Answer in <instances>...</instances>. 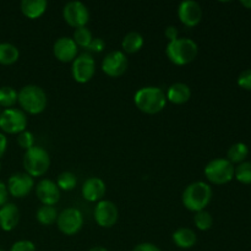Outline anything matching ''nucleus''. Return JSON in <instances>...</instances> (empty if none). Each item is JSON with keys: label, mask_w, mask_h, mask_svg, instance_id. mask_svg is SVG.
I'll list each match as a JSON object with an SVG mask.
<instances>
[{"label": "nucleus", "mask_w": 251, "mask_h": 251, "mask_svg": "<svg viewBox=\"0 0 251 251\" xmlns=\"http://www.w3.org/2000/svg\"><path fill=\"white\" fill-rule=\"evenodd\" d=\"M212 188L203 181H194L183 191L181 202L184 207L193 212L203 211L212 200Z\"/></svg>", "instance_id": "1"}, {"label": "nucleus", "mask_w": 251, "mask_h": 251, "mask_svg": "<svg viewBox=\"0 0 251 251\" xmlns=\"http://www.w3.org/2000/svg\"><path fill=\"white\" fill-rule=\"evenodd\" d=\"M135 105L146 114H157L162 112L167 104L166 93L159 87L147 86L142 87L135 93L134 96Z\"/></svg>", "instance_id": "2"}, {"label": "nucleus", "mask_w": 251, "mask_h": 251, "mask_svg": "<svg viewBox=\"0 0 251 251\" xmlns=\"http://www.w3.org/2000/svg\"><path fill=\"white\" fill-rule=\"evenodd\" d=\"M17 102L24 112L28 114H41L48 104V98L43 88L36 85H27L17 92Z\"/></svg>", "instance_id": "3"}, {"label": "nucleus", "mask_w": 251, "mask_h": 251, "mask_svg": "<svg viewBox=\"0 0 251 251\" xmlns=\"http://www.w3.org/2000/svg\"><path fill=\"white\" fill-rule=\"evenodd\" d=\"M199 47L190 38H178L167 44L166 54L169 60L179 66L188 65L198 56Z\"/></svg>", "instance_id": "4"}, {"label": "nucleus", "mask_w": 251, "mask_h": 251, "mask_svg": "<svg viewBox=\"0 0 251 251\" xmlns=\"http://www.w3.org/2000/svg\"><path fill=\"white\" fill-rule=\"evenodd\" d=\"M49 167H50V157L43 147L34 145L32 149L25 152L24 168L32 178L44 176L48 172Z\"/></svg>", "instance_id": "5"}, {"label": "nucleus", "mask_w": 251, "mask_h": 251, "mask_svg": "<svg viewBox=\"0 0 251 251\" xmlns=\"http://www.w3.org/2000/svg\"><path fill=\"white\" fill-rule=\"evenodd\" d=\"M205 176L210 183L223 185L234 178V166L227 158L212 159L205 167Z\"/></svg>", "instance_id": "6"}, {"label": "nucleus", "mask_w": 251, "mask_h": 251, "mask_svg": "<svg viewBox=\"0 0 251 251\" xmlns=\"http://www.w3.org/2000/svg\"><path fill=\"white\" fill-rule=\"evenodd\" d=\"M26 127L27 117L22 110L9 108L0 113V129L6 134L19 135L20 132L25 131Z\"/></svg>", "instance_id": "7"}, {"label": "nucleus", "mask_w": 251, "mask_h": 251, "mask_svg": "<svg viewBox=\"0 0 251 251\" xmlns=\"http://www.w3.org/2000/svg\"><path fill=\"white\" fill-rule=\"evenodd\" d=\"M56 226L59 230L65 235H75L83 226V216L80 210L74 207L65 208L59 213Z\"/></svg>", "instance_id": "8"}, {"label": "nucleus", "mask_w": 251, "mask_h": 251, "mask_svg": "<svg viewBox=\"0 0 251 251\" xmlns=\"http://www.w3.org/2000/svg\"><path fill=\"white\" fill-rule=\"evenodd\" d=\"M71 74L76 82H88L96 74V63L93 56L88 53H82L76 56L71 66Z\"/></svg>", "instance_id": "9"}, {"label": "nucleus", "mask_w": 251, "mask_h": 251, "mask_svg": "<svg viewBox=\"0 0 251 251\" xmlns=\"http://www.w3.org/2000/svg\"><path fill=\"white\" fill-rule=\"evenodd\" d=\"M63 17L69 26L74 28L85 27L90 20V11L81 1H69L63 9Z\"/></svg>", "instance_id": "10"}, {"label": "nucleus", "mask_w": 251, "mask_h": 251, "mask_svg": "<svg viewBox=\"0 0 251 251\" xmlns=\"http://www.w3.org/2000/svg\"><path fill=\"white\" fill-rule=\"evenodd\" d=\"M127 69V58L124 51L114 50L105 55L102 61V70L109 77H120Z\"/></svg>", "instance_id": "11"}, {"label": "nucleus", "mask_w": 251, "mask_h": 251, "mask_svg": "<svg viewBox=\"0 0 251 251\" xmlns=\"http://www.w3.org/2000/svg\"><path fill=\"white\" fill-rule=\"evenodd\" d=\"M119 218V211L114 202L100 200L95 207V221L100 227L110 228L115 226Z\"/></svg>", "instance_id": "12"}, {"label": "nucleus", "mask_w": 251, "mask_h": 251, "mask_svg": "<svg viewBox=\"0 0 251 251\" xmlns=\"http://www.w3.org/2000/svg\"><path fill=\"white\" fill-rule=\"evenodd\" d=\"M34 186V180L27 173L12 174L7 181V193L16 199L26 198Z\"/></svg>", "instance_id": "13"}, {"label": "nucleus", "mask_w": 251, "mask_h": 251, "mask_svg": "<svg viewBox=\"0 0 251 251\" xmlns=\"http://www.w3.org/2000/svg\"><path fill=\"white\" fill-rule=\"evenodd\" d=\"M178 17L184 26L195 27L202 20V9L198 1L186 0L179 4Z\"/></svg>", "instance_id": "14"}, {"label": "nucleus", "mask_w": 251, "mask_h": 251, "mask_svg": "<svg viewBox=\"0 0 251 251\" xmlns=\"http://www.w3.org/2000/svg\"><path fill=\"white\" fill-rule=\"evenodd\" d=\"M78 47L70 37H60L53 46V54L61 63H71L77 56Z\"/></svg>", "instance_id": "15"}, {"label": "nucleus", "mask_w": 251, "mask_h": 251, "mask_svg": "<svg viewBox=\"0 0 251 251\" xmlns=\"http://www.w3.org/2000/svg\"><path fill=\"white\" fill-rule=\"evenodd\" d=\"M36 194L38 200L46 206H54L60 200V189L49 179H43L37 184Z\"/></svg>", "instance_id": "16"}, {"label": "nucleus", "mask_w": 251, "mask_h": 251, "mask_svg": "<svg viewBox=\"0 0 251 251\" xmlns=\"http://www.w3.org/2000/svg\"><path fill=\"white\" fill-rule=\"evenodd\" d=\"M105 183L100 178L97 176H92L88 178L87 180L83 183L82 185V196L85 200L90 201V202H100L105 195Z\"/></svg>", "instance_id": "17"}, {"label": "nucleus", "mask_w": 251, "mask_h": 251, "mask_svg": "<svg viewBox=\"0 0 251 251\" xmlns=\"http://www.w3.org/2000/svg\"><path fill=\"white\" fill-rule=\"evenodd\" d=\"M20 222V210L15 203L6 202L0 207V228L5 232H11Z\"/></svg>", "instance_id": "18"}, {"label": "nucleus", "mask_w": 251, "mask_h": 251, "mask_svg": "<svg viewBox=\"0 0 251 251\" xmlns=\"http://www.w3.org/2000/svg\"><path fill=\"white\" fill-rule=\"evenodd\" d=\"M166 97L174 104H184L190 100L191 90L186 83L176 82L168 88Z\"/></svg>", "instance_id": "19"}, {"label": "nucleus", "mask_w": 251, "mask_h": 251, "mask_svg": "<svg viewBox=\"0 0 251 251\" xmlns=\"http://www.w3.org/2000/svg\"><path fill=\"white\" fill-rule=\"evenodd\" d=\"M48 2L46 0H22L21 11L27 19H38L46 12Z\"/></svg>", "instance_id": "20"}, {"label": "nucleus", "mask_w": 251, "mask_h": 251, "mask_svg": "<svg viewBox=\"0 0 251 251\" xmlns=\"http://www.w3.org/2000/svg\"><path fill=\"white\" fill-rule=\"evenodd\" d=\"M174 244L181 249H190L198 242L196 233L190 228H179L173 233Z\"/></svg>", "instance_id": "21"}, {"label": "nucleus", "mask_w": 251, "mask_h": 251, "mask_svg": "<svg viewBox=\"0 0 251 251\" xmlns=\"http://www.w3.org/2000/svg\"><path fill=\"white\" fill-rule=\"evenodd\" d=\"M144 46V37L139 32H130L123 38L122 47L125 53H137Z\"/></svg>", "instance_id": "22"}, {"label": "nucleus", "mask_w": 251, "mask_h": 251, "mask_svg": "<svg viewBox=\"0 0 251 251\" xmlns=\"http://www.w3.org/2000/svg\"><path fill=\"white\" fill-rule=\"evenodd\" d=\"M20 58V51L16 46L11 43H0V64L12 65Z\"/></svg>", "instance_id": "23"}, {"label": "nucleus", "mask_w": 251, "mask_h": 251, "mask_svg": "<svg viewBox=\"0 0 251 251\" xmlns=\"http://www.w3.org/2000/svg\"><path fill=\"white\" fill-rule=\"evenodd\" d=\"M58 211L54 206H46L42 205L41 207L37 210L36 218L41 225L43 226H51L56 222L58 220Z\"/></svg>", "instance_id": "24"}, {"label": "nucleus", "mask_w": 251, "mask_h": 251, "mask_svg": "<svg viewBox=\"0 0 251 251\" xmlns=\"http://www.w3.org/2000/svg\"><path fill=\"white\" fill-rule=\"evenodd\" d=\"M248 154H249V149H248V146L245 144H243V142H237V144L232 145V146L229 147V150H228L227 152V157H228V161L230 162V163H243V162H245V158L248 157Z\"/></svg>", "instance_id": "25"}, {"label": "nucleus", "mask_w": 251, "mask_h": 251, "mask_svg": "<svg viewBox=\"0 0 251 251\" xmlns=\"http://www.w3.org/2000/svg\"><path fill=\"white\" fill-rule=\"evenodd\" d=\"M17 103V91L10 86L0 87V107L9 109Z\"/></svg>", "instance_id": "26"}, {"label": "nucleus", "mask_w": 251, "mask_h": 251, "mask_svg": "<svg viewBox=\"0 0 251 251\" xmlns=\"http://www.w3.org/2000/svg\"><path fill=\"white\" fill-rule=\"evenodd\" d=\"M73 39L77 47H81V48L83 49H88L93 37L90 29L85 26V27H80V28L75 29Z\"/></svg>", "instance_id": "27"}, {"label": "nucleus", "mask_w": 251, "mask_h": 251, "mask_svg": "<svg viewBox=\"0 0 251 251\" xmlns=\"http://www.w3.org/2000/svg\"><path fill=\"white\" fill-rule=\"evenodd\" d=\"M77 184V178L74 173L71 172H63L61 174H59L58 180H56V185L60 190L64 191H70L74 190Z\"/></svg>", "instance_id": "28"}, {"label": "nucleus", "mask_w": 251, "mask_h": 251, "mask_svg": "<svg viewBox=\"0 0 251 251\" xmlns=\"http://www.w3.org/2000/svg\"><path fill=\"white\" fill-rule=\"evenodd\" d=\"M194 223H195L196 228L200 230H208L211 229L213 225V218L211 216L210 212H207L206 210L199 211V212L195 213L194 216Z\"/></svg>", "instance_id": "29"}, {"label": "nucleus", "mask_w": 251, "mask_h": 251, "mask_svg": "<svg viewBox=\"0 0 251 251\" xmlns=\"http://www.w3.org/2000/svg\"><path fill=\"white\" fill-rule=\"evenodd\" d=\"M234 178L242 184H251V162L238 164L237 168H234Z\"/></svg>", "instance_id": "30"}, {"label": "nucleus", "mask_w": 251, "mask_h": 251, "mask_svg": "<svg viewBox=\"0 0 251 251\" xmlns=\"http://www.w3.org/2000/svg\"><path fill=\"white\" fill-rule=\"evenodd\" d=\"M17 144H19V146L21 147V149H24L25 151L32 149V147L34 146L33 134H32L31 131H27V130L20 132V134L17 135Z\"/></svg>", "instance_id": "31"}, {"label": "nucleus", "mask_w": 251, "mask_h": 251, "mask_svg": "<svg viewBox=\"0 0 251 251\" xmlns=\"http://www.w3.org/2000/svg\"><path fill=\"white\" fill-rule=\"evenodd\" d=\"M10 251H36V245L31 240H19L12 244Z\"/></svg>", "instance_id": "32"}, {"label": "nucleus", "mask_w": 251, "mask_h": 251, "mask_svg": "<svg viewBox=\"0 0 251 251\" xmlns=\"http://www.w3.org/2000/svg\"><path fill=\"white\" fill-rule=\"evenodd\" d=\"M238 85L244 90L251 91V69L244 70L238 77Z\"/></svg>", "instance_id": "33"}, {"label": "nucleus", "mask_w": 251, "mask_h": 251, "mask_svg": "<svg viewBox=\"0 0 251 251\" xmlns=\"http://www.w3.org/2000/svg\"><path fill=\"white\" fill-rule=\"evenodd\" d=\"M104 47H105L104 41H103L102 38H100V37H98V38H93L92 39L90 47H88V50L95 51V53H100V51H103Z\"/></svg>", "instance_id": "34"}, {"label": "nucleus", "mask_w": 251, "mask_h": 251, "mask_svg": "<svg viewBox=\"0 0 251 251\" xmlns=\"http://www.w3.org/2000/svg\"><path fill=\"white\" fill-rule=\"evenodd\" d=\"M164 36L169 42H173L179 38V31L176 26H168L164 31Z\"/></svg>", "instance_id": "35"}, {"label": "nucleus", "mask_w": 251, "mask_h": 251, "mask_svg": "<svg viewBox=\"0 0 251 251\" xmlns=\"http://www.w3.org/2000/svg\"><path fill=\"white\" fill-rule=\"evenodd\" d=\"M132 251H161V249L152 243H141V244L136 245Z\"/></svg>", "instance_id": "36"}, {"label": "nucleus", "mask_w": 251, "mask_h": 251, "mask_svg": "<svg viewBox=\"0 0 251 251\" xmlns=\"http://www.w3.org/2000/svg\"><path fill=\"white\" fill-rule=\"evenodd\" d=\"M7 188L1 180H0V207L4 206L7 201Z\"/></svg>", "instance_id": "37"}, {"label": "nucleus", "mask_w": 251, "mask_h": 251, "mask_svg": "<svg viewBox=\"0 0 251 251\" xmlns=\"http://www.w3.org/2000/svg\"><path fill=\"white\" fill-rule=\"evenodd\" d=\"M7 149V139L4 134L0 132V158L4 156V153L6 152Z\"/></svg>", "instance_id": "38"}, {"label": "nucleus", "mask_w": 251, "mask_h": 251, "mask_svg": "<svg viewBox=\"0 0 251 251\" xmlns=\"http://www.w3.org/2000/svg\"><path fill=\"white\" fill-rule=\"evenodd\" d=\"M242 5L244 7H247V9H250L251 10V0H243Z\"/></svg>", "instance_id": "39"}, {"label": "nucleus", "mask_w": 251, "mask_h": 251, "mask_svg": "<svg viewBox=\"0 0 251 251\" xmlns=\"http://www.w3.org/2000/svg\"><path fill=\"white\" fill-rule=\"evenodd\" d=\"M88 251H108V250L103 247H93V248H91Z\"/></svg>", "instance_id": "40"}, {"label": "nucleus", "mask_w": 251, "mask_h": 251, "mask_svg": "<svg viewBox=\"0 0 251 251\" xmlns=\"http://www.w3.org/2000/svg\"><path fill=\"white\" fill-rule=\"evenodd\" d=\"M0 251H4V250H2V249H0Z\"/></svg>", "instance_id": "41"}]
</instances>
